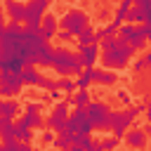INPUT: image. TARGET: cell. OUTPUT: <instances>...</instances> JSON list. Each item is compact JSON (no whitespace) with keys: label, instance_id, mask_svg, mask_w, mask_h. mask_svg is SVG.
<instances>
[{"label":"cell","instance_id":"6da1fadb","mask_svg":"<svg viewBox=\"0 0 151 151\" xmlns=\"http://www.w3.org/2000/svg\"><path fill=\"white\" fill-rule=\"evenodd\" d=\"M50 66H52L59 76H78V73L85 68L80 54H73V52H68L66 47H54V50H52V61H50Z\"/></svg>","mask_w":151,"mask_h":151},{"label":"cell","instance_id":"7a4b0ae2","mask_svg":"<svg viewBox=\"0 0 151 151\" xmlns=\"http://www.w3.org/2000/svg\"><path fill=\"white\" fill-rule=\"evenodd\" d=\"M130 57H134V47H132L130 42L120 40V38H118V45H116V47H111V50H101V54H99L101 64H104L106 68H111V71H118V68L127 66Z\"/></svg>","mask_w":151,"mask_h":151},{"label":"cell","instance_id":"3957f363","mask_svg":"<svg viewBox=\"0 0 151 151\" xmlns=\"http://www.w3.org/2000/svg\"><path fill=\"white\" fill-rule=\"evenodd\" d=\"M144 111H146L144 104H132V106L125 109V111H111V134L125 137V132H127V127L132 125V120H134L139 113H144Z\"/></svg>","mask_w":151,"mask_h":151},{"label":"cell","instance_id":"277c9868","mask_svg":"<svg viewBox=\"0 0 151 151\" xmlns=\"http://www.w3.org/2000/svg\"><path fill=\"white\" fill-rule=\"evenodd\" d=\"M85 111H87V118L94 130L111 132V106L106 101H90L85 106Z\"/></svg>","mask_w":151,"mask_h":151},{"label":"cell","instance_id":"5b68a950","mask_svg":"<svg viewBox=\"0 0 151 151\" xmlns=\"http://www.w3.org/2000/svg\"><path fill=\"white\" fill-rule=\"evenodd\" d=\"M64 132H68V134H73V137H78V134H90V132H92V123H90V118H87V111L80 109V106H76V111L66 118Z\"/></svg>","mask_w":151,"mask_h":151},{"label":"cell","instance_id":"8992f818","mask_svg":"<svg viewBox=\"0 0 151 151\" xmlns=\"http://www.w3.org/2000/svg\"><path fill=\"white\" fill-rule=\"evenodd\" d=\"M87 24H90V21H87V14H85L83 9H68V12L59 19L61 31H68V33L76 35V38H78V33H80Z\"/></svg>","mask_w":151,"mask_h":151},{"label":"cell","instance_id":"52a82bcc","mask_svg":"<svg viewBox=\"0 0 151 151\" xmlns=\"http://www.w3.org/2000/svg\"><path fill=\"white\" fill-rule=\"evenodd\" d=\"M47 7H50V0H28L26 2V12H24L26 26L38 28L40 21H42V17H45V12H47Z\"/></svg>","mask_w":151,"mask_h":151},{"label":"cell","instance_id":"ba28073f","mask_svg":"<svg viewBox=\"0 0 151 151\" xmlns=\"http://www.w3.org/2000/svg\"><path fill=\"white\" fill-rule=\"evenodd\" d=\"M21 87H24L21 71H0V90H2V97H12Z\"/></svg>","mask_w":151,"mask_h":151},{"label":"cell","instance_id":"9c48e42d","mask_svg":"<svg viewBox=\"0 0 151 151\" xmlns=\"http://www.w3.org/2000/svg\"><path fill=\"white\" fill-rule=\"evenodd\" d=\"M40 106H42L40 101H28L26 109H24V116H21V118L26 120V125L33 127V130H35V127H42V118H40V113H38Z\"/></svg>","mask_w":151,"mask_h":151},{"label":"cell","instance_id":"30bf717a","mask_svg":"<svg viewBox=\"0 0 151 151\" xmlns=\"http://www.w3.org/2000/svg\"><path fill=\"white\" fill-rule=\"evenodd\" d=\"M78 54H80V59H83V64H85V68H87V66H94V61H97L99 54H101V47H99L97 42L83 45V47H78Z\"/></svg>","mask_w":151,"mask_h":151},{"label":"cell","instance_id":"8fae6325","mask_svg":"<svg viewBox=\"0 0 151 151\" xmlns=\"http://www.w3.org/2000/svg\"><path fill=\"white\" fill-rule=\"evenodd\" d=\"M125 144L130 146V149H144L146 146V132L144 130H127L125 132Z\"/></svg>","mask_w":151,"mask_h":151},{"label":"cell","instance_id":"7c38bea8","mask_svg":"<svg viewBox=\"0 0 151 151\" xmlns=\"http://www.w3.org/2000/svg\"><path fill=\"white\" fill-rule=\"evenodd\" d=\"M57 26H59V24H57V17H54V14H45L42 21H40V33H42V38H45V40L54 38Z\"/></svg>","mask_w":151,"mask_h":151},{"label":"cell","instance_id":"4fadbf2b","mask_svg":"<svg viewBox=\"0 0 151 151\" xmlns=\"http://www.w3.org/2000/svg\"><path fill=\"white\" fill-rule=\"evenodd\" d=\"M12 132H14V137H17L19 142H31V139H33V127H28L24 118L14 120V127H12Z\"/></svg>","mask_w":151,"mask_h":151},{"label":"cell","instance_id":"5bb4252c","mask_svg":"<svg viewBox=\"0 0 151 151\" xmlns=\"http://www.w3.org/2000/svg\"><path fill=\"white\" fill-rule=\"evenodd\" d=\"M5 9L9 14L12 21H24V12H26V5L17 2V0H5Z\"/></svg>","mask_w":151,"mask_h":151},{"label":"cell","instance_id":"9a60e30c","mask_svg":"<svg viewBox=\"0 0 151 151\" xmlns=\"http://www.w3.org/2000/svg\"><path fill=\"white\" fill-rule=\"evenodd\" d=\"M92 83H94V66H87V68H83V71L78 73L76 85H78V90H87Z\"/></svg>","mask_w":151,"mask_h":151},{"label":"cell","instance_id":"2e32d148","mask_svg":"<svg viewBox=\"0 0 151 151\" xmlns=\"http://www.w3.org/2000/svg\"><path fill=\"white\" fill-rule=\"evenodd\" d=\"M68 101V106H80V109H85L90 101H92V97H90V90H78L73 97H68L66 99Z\"/></svg>","mask_w":151,"mask_h":151},{"label":"cell","instance_id":"e0dca14e","mask_svg":"<svg viewBox=\"0 0 151 151\" xmlns=\"http://www.w3.org/2000/svg\"><path fill=\"white\" fill-rule=\"evenodd\" d=\"M21 78H24V85H38L40 78H42V73H38L35 66H24L21 68Z\"/></svg>","mask_w":151,"mask_h":151},{"label":"cell","instance_id":"ac0fdd59","mask_svg":"<svg viewBox=\"0 0 151 151\" xmlns=\"http://www.w3.org/2000/svg\"><path fill=\"white\" fill-rule=\"evenodd\" d=\"M116 80H118V76H113L111 68H106V71L94 68V83H99V85H113Z\"/></svg>","mask_w":151,"mask_h":151},{"label":"cell","instance_id":"d6986e66","mask_svg":"<svg viewBox=\"0 0 151 151\" xmlns=\"http://www.w3.org/2000/svg\"><path fill=\"white\" fill-rule=\"evenodd\" d=\"M19 111H21V109H19V101H14V99L2 101V99H0V116H5V118H14Z\"/></svg>","mask_w":151,"mask_h":151},{"label":"cell","instance_id":"ffe728a7","mask_svg":"<svg viewBox=\"0 0 151 151\" xmlns=\"http://www.w3.org/2000/svg\"><path fill=\"white\" fill-rule=\"evenodd\" d=\"M76 40H78V47H83V45H92V42H97V40H94V28H92V26L87 24V26H85V28H83V31L78 33V38H76Z\"/></svg>","mask_w":151,"mask_h":151},{"label":"cell","instance_id":"44dd1931","mask_svg":"<svg viewBox=\"0 0 151 151\" xmlns=\"http://www.w3.org/2000/svg\"><path fill=\"white\" fill-rule=\"evenodd\" d=\"M127 42H130L134 50H144V47H146V42H149V40H146V35H144V26H137L134 35H132Z\"/></svg>","mask_w":151,"mask_h":151},{"label":"cell","instance_id":"7402d4cb","mask_svg":"<svg viewBox=\"0 0 151 151\" xmlns=\"http://www.w3.org/2000/svg\"><path fill=\"white\" fill-rule=\"evenodd\" d=\"M73 142H76V137L61 130V132L57 134V139H54V149H59V151H66V149H68V146H71Z\"/></svg>","mask_w":151,"mask_h":151},{"label":"cell","instance_id":"603a6c76","mask_svg":"<svg viewBox=\"0 0 151 151\" xmlns=\"http://www.w3.org/2000/svg\"><path fill=\"white\" fill-rule=\"evenodd\" d=\"M116 33H118V28H116L113 24H106V26H101V28L94 31V40L101 42V40H106V38H113Z\"/></svg>","mask_w":151,"mask_h":151},{"label":"cell","instance_id":"cb8c5ba5","mask_svg":"<svg viewBox=\"0 0 151 151\" xmlns=\"http://www.w3.org/2000/svg\"><path fill=\"white\" fill-rule=\"evenodd\" d=\"M127 21H130V24H146V17H144V9H142L139 5H134V7H130V12H127Z\"/></svg>","mask_w":151,"mask_h":151},{"label":"cell","instance_id":"d4e9b609","mask_svg":"<svg viewBox=\"0 0 151 151\" xmlns=\"http://www.w3.org/2000/svg\"><path fill=\"white\" fill-rule=\"evenodd\" d=\"M47 127L61 132V130L66 127V118H64V116H57V113H50V116H47Z\"/></svg>","mask_w":151,"mask_h":151},{"label":"cell","instance_id":"484cf974","mask_svg":"<svg viewBox=\"0 0 151 151\" xmlns=\"http://www.w3.org/2000/svg\"><path fill=\"white\" fill-rule=\"evenodd\" d=\"M5 149H7V151H33V149H31V142H19V139L7 142Z\"/></svg>","mask_w":151,"mask_h":151},{"label":"cell","instance_id":"4316f807","mask_svg":"<svg viewBox=\"0 0 151 151\" xmlns=\"http://www.w3.org/2000/svg\"><path fill=\"white\" fill-rule=\"evenodd\" d=\"M78 85H76V80L73 78H68V76H64L61 80H57V90H61V92H73Z\"/></svg>","mask_w":151,"mask_h":151},{"label":"cell","instance_id":"83f0119b","mask_svg":"<svg viewBox=\"0 0 151 151\" xmlns=\"http://www.w3.org/2000/svg\"><path fill=\"white\" fill-rule=\"evenodd\" d=\"M134 31H137V26H132V24L127 21V24H123V26L118 28V35H120V40H125V42H127V40L134 35Z\"/></svg>","mask_w":151,"mask_h":151},{"label":"cell","instance_id":"f1b7e54d","mask_svg":"<svg viewBox=\"0 0 151 151\" xmlns=\"http://www.w3.org/2000/svg\"><path fill=\"white\" fill-rule=\"evenodd\" d=\"M52 113L68 118V101H66V99H64V101H57V104H54V109H52Z\"/></svg>","mask_w":151,"mask_h":151},{"label":"cell","instance_id":"f546056e","mask_svg":"<svg viewBox=\"0 0 151 151\" xmlns=\"http://www.w3.org/2000/svg\"><path fill=\"white\" fill-rule=\"evenodd\" d=\"M101 146H104V151H116V149H118V137H116V134L106 137V139L101 142Z\"/></svg>","mask_w":151,"mask_h":151},{"label":"cell","instance_id":"4dcf8cb0","mask_svg":"<svg viewBox=\"0 0 151 151\" xmlns=\"http://www.w3.org/2000/svg\"><path fill=\"white\" fill-rule=\"evenodd\" d=\"M134 5H139L144 9V17H146V24H151V0H134Z\"/></svg>","mask_w":151,"mask_h":151},{"label":"cell","instance_id":"1f68e13d","mask_svg":"<svg viewBox=\"0 0 151 151\" xmlns=\"http://www.w3.org/2000/svg\"><path fill=\"white\" fill-rule=\"evenodd\" d=\"M149 66H146V61H144V57H137V59H132V71H137V73H144Z\"/></svg>","mask_w":151,"mask_h":151},{"label":"cell","instance_id":"d6a6232c","mask_svg":"<svg viewBox=\"0 0 151 151\" xmlns=\"http://www.w3.org/2000/svg\"><path fill=\"white\" fill-rule=\"evenodd\" d=\"M116 97H118V99H120L123 104H127V106H132V94H130V92H127L125 87H120V90L116 92Z\"/></svg>","mask_w":151,"mask_h":151},{"label":"cell","instance_id":"836d02e7","mask_svg":"<svg viewBox=\"0 0 151 151\" xmlns=\"http://www.w3.org/2000/svg\"><path fill=\"white\" fill-rule=\"evenodd\" d=\"M38 85H40L42 90H50V92H52V90H57V80H52V78H45V76L40 78V83H38Z\"/></svg>","mask_w":151,"mask_h":151},{"label":"cell","instance_id":"e575fe53","mask_svg":"<svg viewBox=\"0 0 151 151\" xmlns=\"http://www.w3.org/2000/svg\"><path fill=\"white\" fill-rule=\"evenodd\" d=\"M40 139H42V144H54L57 134H54V130H47V132H42V134H40Z\"/></svg>","mask_w":151,"mask_h":151},{"label":"cell","instance_id":"d590c367","mask_svg":"<svg viewBox=\"0 0 151 151\" xmlns=\"http://www.w3.org/2000/svg\"><path fill=\"white\" fill-rule=\"evenodd\" d=\"M57 38H59L61 42H71V40H76V35H71L68 31H59V33H57Z\"/></svg>","mask_w":151,"mask_h":151},{"label":"cell","instance_id":"8d00e7d4","mask_svg":"<svg viewBox=\"0 0 151 151\" xmlns=\"http://www.w3.org/2000/svg\"><path fill=\"white\" fill-rule=\"evenodd\" d=\"M66 151H85V149H83V146H80L78 142H73V144H71V146H68Z\"/></svg>","mask_w":151,"mask_h":151},{"label":"cell","instance_id":"74e56055","mask_svg":"<svg viewBox=\"0 0 151 151\" xmlns=\"http://www.w3.org/2000/svg\"><path fill=\"white\" fill-rule=\"evenodd\" d=\"M144 35L146 40H151V24H144Z\"/></svg>","mask_w":151,"mask_h":151},{"label":"cell","instance_id":"f35d334b","mask_svg":"<svg viewBox=\"0 0 151 151\" xmlns=\"http://www.w3.org/2000/svg\"><path fill=\"white\" fill-rule=\"evenodd\" d=\"M144 61H146V66H149V68H151V50H149V52H146V54H144Z\"/></svg>","mask_w":151,"mask_h":151},{"label":"cell","instance_id":"ab89813d","mask_svg":"<svg viewBox=\"0 0 151 151\" xmlns=\"http://www.w3.org/2000/svg\"><path fill=\"white\" fill-rule=\"evenodd\" d=\"M142 130H144V132H146V137H151V123H146V125H144V127H142Z\"/></svg>","mask_w":151,"mask_h":151},{"label":"cell","instance_id":"60d3db41","mask_svg":"<svg viewBox=\"0 0 151 151\" xmlns=\"http://www.w3.org/2000/svg\"><path fill=\"white\" fill-rule=\"evenodd\" d=\"M144 113H146V120H149V123H151V104H149V106H146V111H144Z\"/></svg>","mask_w":151,"mask_h":151},{"label":"cell","instance_id":"b9f144b4","mask_svg":"<svg viewBox=\"0 0 151 151\" xmlns=\"http://www.w3.org/2000/svg\"><path fill=\"white\" fill-rule=\"evenodd\" d=\"M5 26H2V9H0V31H2Z\"/></svg>","mask_w":151,"mask_h":151},{"label":"cell","instance_id":"7bdbcfd3","mask_svg":"<svg viewBox=\"0 0 151 151\" xmlns=\"http://www.w3.org/2000/svg\"><path fill=\"white\" fill-rule=\"evenodd\" d=\"M66 2H71V0H66Z\"/></svg>","mask_w":151,"mask_h":151}]
</instances>
